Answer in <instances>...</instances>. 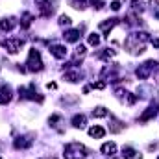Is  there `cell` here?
<instances>
[{"label": "cell", "instance_id": "4fadbf2b", "mask_svg": "<svg viewBox=\"0 0 159 159\" xmlns=\"http://www.w3.org/2000/svg\"><path fill=\"white\" fill-rule=\"evenodd\" d=\"M81 78H83V72H81L80 69H72V70H67V72H65V80H67V81L76 83V81H80Z\"/></svg>", "mask_w": 159, "mask_h": 159}, {"label": "cell", "instance_id": "ba28073f", "mask_svg": "<svg viewBox=\"0 0 159 159\" xmlns=\"http://www.w3.org/2000/svg\"><path fill=\"white\" fill-rule=\"evenodd\" d=\"M37 6L43 17H50L56 11V0H37Z\"/></svg>", "mask_w": 159, "mask_h": 159}, {"label": "cell", "instance_id": "277c9868", "mask_svg": "<svg viewBox=\"0 0 159 159\" xmlns=\"http://www.w3.org/2000/svg\"><path fill=\"white\" fill-rule=\"evenodd\" d=\"M157 69H159V63H157V61L148 59V61H144L143 65H139V67H137L135 76H137L139 80H148L152 74H154V70H157Z\"/></svg>", "mask_w": 159, "mask_h": 159}, {"label": "cell", "instance_id": "9a60e30c", "mask_svg": "<svg viewBox=\"0 0 159 159\" xmlns=\"http://www.w3.org/2000/svg\"><path fill=\"white\" fill-rule=\"evenodd\" d=\"M115 93H117V96H119V98L126 100L128 104H135V102H137V96H135V94H131V93H128V91H124V89H117Z\"/></svg>", "mask_w": 159, "mask_h": 159}, {"label": "cell", "instance_id": "ac0fdd59", "mask_svg": "<svg viewBox=\"0 0 159 159\" xmlns=\"http://www.w3.org/2000/svg\"><path fill=\"white\" fill-rule=\"evenodd\" d=\"M63 37L67 43H78L80 41V30H67L63 34Z\"/></svg>", "mask_w": 159, "mask_h": 159}, {"label": "cell", "instance_id": "2e32d148", "mask_svg": "<svg viewBox=\"0 0 159 159\" xmlns=\"http://www.w3.org/2000/svg\"><path fill=\"white\" fill-rule=\"evenodd\" d=\"M11 96H13V94H11V89H9L7 85H4V87L0 89V104H2V106H4V104H9V102H11Z\"/></svg>", "mask_w": 159, "mask_h": 159}, {"label": "cell", "instance_id": "836d02e7", "mask_svg": "<svg viewBox=\"0 0 159 159\" xmlns=\"http://www.w3.org/2000/svg\"><path fill=\"white\" fill-rule=\"evenodd\" d=\"M150 4H152V6L156 7V6H159V0H150Z\"/></svg>", "mask_w": 159, "mask_h": 159}, {"label": "cell", "instance_id": "44dd1931", "mask_svg": "<svg viewBox=\"0 0 159 159\" xmlns=\"http://www.w3.org/2000/svg\"><path fill=\"white\" fill-rule=\"evenodd\" d=\"M15 26V19H4L0 20V32H9Z\"/></svg>", "mask_w": 159, "mask_h": 159}, {"label": "cell", "instance_id": "3957f363", "mask_svg": "<svg viewBox=\"0 0 159 159\" xmlns=\"http://www.w3.org/2000/svg\"><path fill=\"white\" fill-rule=\"evenodd\" d=\"M26 65H28L26 69H28L30 72H41V70L44 69V63H43V59H41V52L37 48H32V50H30Z\"/></svg>", "mask_w": 159, "mask_h": 159}, {"label": "cell", "instance_id": "30bf717a", "mask_svg": "<svg viewBox=\"0 0 159 159\" xmlns=\"http://www.w3.org/2000/svg\"><path fill=\"white\" fill-rule=\"evenodd\" d=\"M32 144H34V135L17 137V139H15V143H13V146H15L17 150H24V148H30Z\"/></svg>", "mask_w": 159, "mask_h": 159}, {"label": "cell", "instance_id": "8fae6325", "mask_svg": "<svg viewBox=\"0 0 159 159\" xmlns=\"http://www.w3.org/2000/svg\"><path fill=\"white\" fill-rule=\"evenodd\" d=\"M117 24H119V19H107V20L100 22V32H102L106 37H109V32H111Z\"/></svg>", "mask_w": 159, "mask_h": 159}, {"label": "cell", "instance_id": "ffe728a7", "mask_svg": "<svg viewBox=\"0 0 159 159\" xmlns=\"http://www.w3.org/2000/svg\"><path fill=\"white\" fill-rule=\"evenodd\" d=\"M115 56H117V50H111V48H104L102 52H98V57L104 59V61H107V59H111Z\"/></svg>", "mask_w": 159, "mask_h": 159}, {"label": "cell", "instance_id": "e575fe53", "mask_svg": "<svg viewBox=\"0 0 159 159\" xmlns=\"http://www.w3.org/2000/svg\"><path fill=\"white\" fill-rule=\"evenodd\" d=\"M156 83L159 85V69H157V74H156Z\"/></svg>", "mask_w": 159, "mask_h": 159}, {"label": "cell", "instance_id": "4dcf8cb0", "mask_svg": "<svg viewBox=\"0 0 159 159\" xmlns=\"http://www.w3.org/2000/svg\"><path fill=\"white\" fill-rule=\"evenodd\" d=\"M111 9H113V11H119V9H120V2H119V0L111 2Z\"/></svg>", "mask_w": 159, "mask_h": 159}, {"label": "cell", "instance_id": "f1b7e54d", "mask_svg": "<svg viewBox=\"0 0 159 159\" xmlns=\"http://www.w3.org/2000/svg\"><path fill=\"white\" fill-rule=\"evenodd\" d=\"M59 24L61 26H70V17L69 15H61L59 17Z\"/></svg>", "mask_w": 159, "mask_h": 159}, {"label": "cell", "instance_id": "7a4b0ae2", "mask_svg": "<svg viewBox=\"0 0 159 159\" xmlns=\"http://www.w3.org/2000/svg\"><path fill=\"white\" fill-rule=\"evenodd\" d=\"M89 150L80 143H69L65 146V159H85Z\"/></svg>", "mask_w": 159, "mask_h": 159}, {"label": "cell", "instance_id": "83f0119b", "mask_svg": "<svg viewBox=\"0 0 159 159\" xmlns=\"http://www.w3.org/2000/svg\"><path fill=\"white\" fill-rule=\"evenodd\" d=\"M87 41H89L91 46H98V44H100V35H98V34H91Z\"/></svg>", "mask_w": 159, "mask_h": 159}, {"label": "cell", "instance_id": "d6986e66", "mask_svg": "<svg viewBox=\"0 0 159 159\" xmlns=\"http://www.w3.org/2000/svg\"><path fill=\"white\" fill-rule=\"evenodd\" d=\"M89 135L94 137V139H102L106 135V129L102 126H93V128H89Z\"/></svg>", "mask_w": 159, "mask_h": 159}, {"label": "cell", "instance_id": "d590c367", "mask_svg": "<svg viewBox=\"0 0 159 159\" xmlns=\"http://www.w3.org/2000/svg\"><path fill=\"white\" fill-rule=\"evenodd\" d=\"M43 159H56V157H43Z\"/></svg>", "mask_w": 159, "mask_h": 159}, {"label": "cell", "instance_id": "9c48e42d", "mask_svg": "<svg viewBox=\"0 0 159 159\" xmlns=\"http://www.w3.org/2000/svg\"><path fill=\"white\" fill-rule=\"evenodd\" d=\"M157 111H159V100H156V102H152V104L146 107V111L139 117V120H141V122H146V120L154 119V117L157 115Z\"/></svg>", "mask_w": 159, "mask_h": 159}, {"label": "cell", "instance_id": "7c38bea8", "mask_svg": "<svg viewBox=\"0 0 159 159\" xmlns=\"http://www.w3.org/2000/svg\"><path fill=\"white\" fill-rule=\"evenodd\" d=\"M50 54L54 57H57V59H65L67 54H69V50L63 44H50Z\"/></svg>", "mask_w": 159, "mask_h": 159}, {"label": "cell", "instance_id": "d4e9b609", "mask_svg": "<svg viewBox=\"0 0 159 159\" xmlns=\"http://www.w3.org/2000/svg\"><path fill=\"white\" fill-rule=\"evenodd\" d=\"M131 11H133V13H143V11H144L143 0H133V2H131Z\"/></svg>", "mask_w": 159, "mask_h": 159}, {"label": "cell", "instance_id": "74e56055", "mask_svg": "<svg viewBox=\"0 0 159 159\" xmlns=\"http://www.w3.org/2000/svg\"><path fill=\"white\" fill-rule=\"evenodd\" d=\"M0 159H2V157H0Z\"/></svg>", "mask_w": 159, "mask_h": 159}, {"label": "cell", "instance_id": "6da1fadb", "mask_svg": "<svg viewBox=\"0 0 159 159\" xmlns=\"http://www.w3.org/2000/svg\"><path fill=\"white\" fill-rule=\"evenodd\" d=\"M150 41L146 32H133L129 34L126 41H124V46L129 54H143L144 48H146V43Z\"/></svg>", "mask_w": 159, "mask_h": 159}, {"label": "cell", "instance_id": "484cf974", "mask_svg": "<svg viewBox=\"0 0 159 159\" xmlns=\"http://www.w3.org/2000/svg\"><path fill=\"white\" fill-rule=\"evenodd\" d=\"M32 20H34V15H32V13H24V15L20 17V26H22V28H28V26L32 24Z\"/></svg>", "mask_w": 159, "mask_h": 159}, {"label": "cell", "instance_id": "5b68a950", "mask_svg": "<svg viewBox=\"0 0 159 159\" xmlns=\"http://www.w3.org/2000/svg\"><path fill=\"white\" fill-rule=\"evenodd\" d=\"M102 80H106V81H119L120 80V69L119 65H106L104 69H102Z\"/></svg>", "mask_w": 159, "mask_h": 159}, {"label": "cell", "instance_id": "52a82bcc", "mask_svg": "<svg viewBox=\"0 0 159 159\" xmlns=\"http://www.w3.org/2000/svg\"><path fill=\"white\" fill-rule=\"evenodd\" d=\"M2 46H4L9 54H17V52H20V48L24 46V41L17 39V37H9V39L2 41Z\"/></svg>", "mask_w": 159, "mask_h": 159}, {"label": "cell", "instance_id": "4316f807", "mask_svg": "<svg viewBox=\"0 0 159 159\" xmlns=\"http://www.w3.org/2000/svg\"><path fill=\"white\" fill-rule=\"evenodd\" d=\"M70 4H72V7H76V9H85L87 4H91V0H70Z\"/></svg>", "mask_w": 159, "mask_h": 159}, {"label": "cell", "instance_id": "e0dca14e", "mask_svg": "<svg viewBox=\"0 0 159 159\" xmlns=\"http://www.w3.org/2000/svg\"><path fill=\"white\" fill-rule=\"evenodd\" d=\"M122 156H124V159H143V156L135 148H131V146H126L122 150Z\"/></svg>", "mask_w": 159, "mask_h": 159}, {"label": "cell", "instance_id": "1f68e13d", "mask_svg": "<svg viewBox=\"0 0 159 159\" xmlns=\"http://www.w3.org/2000/svg\"><path fill=\"white\" fill-rule=\"evenodd\" d=\"M46 87H48V89H56V87H57V85H56V83H54V81H50V83H46Z\"/></svg>", "mask_w": 159, "mask_h": 159}, {"label": "cell", "instance_id": "7402d4cb", "mask_svg": "<svg viewBox=\"0 0 159 159\" xmlns=\"http://www.w3.org/2000/svg\"><path fill=\"white\" fill-rule=\"evenodd\" d=\"M124 129V126L120 124V120H117L115 117H111V124H109V131L111 133H120Z\"/></svg>", "mask_w": 159, "mask_h": 159}, {"label": "cell", "instance_id": "5bb4252c", "mask_svg": "<svg viewBox=\"0 0 159 159\" xmlns=\"http://www.w3.org/2000/svg\"><path fill=\"white\" fill-rule=\"evenodd\" d=\"M100 152H102L104 156H107V157H113V156L117 154V144H115V143H104L102 148H100Z\"/></svg>", "mask_w": 159, "mask_h": 159}, {"label": "cell", "instance_id": "8992f818", "mask_svg": "<svg viewBox=\"0 0 159 159\" xmlns=\"http://www.w3.org/2000/svg\"><path fill=\"white\" fill-rule=\"evenodd\" d=\"M19 94H20V98H28V100L43 102V96H39V93H37V89H35L34 83H30L28 87H20V89H19Z\"/></svg>", "mask_w": 159, "mask_h": 159}, {"label": "cell", "instance_id": "d6a6232c", "mask_svg": "<svg viewBox=\"0 0 159 159\" xmlns=\"http://www.w3.org/2000/svg\"><path fill=\"white\" fill-rule=\"evenodd\" d=\"M152 44H154L156 48H159V39H152Z\"/></svg>", "mask_w": 159, "mask_h": 159}, {"label": "cell", "instance_id": "f546056e", "mask_svg": "<svg viewBox=\"0 0 159 159\" xmlns=\"http://www.w3.org/2000/svg\"><path fill=\"white\" fill-rule=\"evenodd\" d=\"M91 4H93V7H94V9H102V7L106 6L102 0H91Z\"/></svg>", "mask_w": 159, "mask_h": 159}, {"label": "cell", "instance_id": "603a6c76", "mask_svg": "<svg viewBox=\"0 0 159 159\" xmlns=\"http://www.w3.org/2000/svg\"><path fill=\"white\" fill-rule=\"evenodd\" d=\"M85 122H87V119H85L83 115H74V117H72V126H74V128H80V129L85 128Z\"/></svg>", "mask_w": 159, "mask_h": 159}, {"label": "cell", "instance_id": "cb8c5ba5", "mask_svg": "<svg viewBox=\"0 0 159 159\" xmlns=\"http://www.w3.org/2000/svg\"><path fill=\"white\" fill-rule=\"evenodd\" d=\"M91 115H93L94 119H102V117H107V115H109V111H107L106 107H94V109L91 111Z\"/></svg>", "mask_w": 159, "mask_h": 159}, {"label": "cell", "instance_id": "8d00e7d4", "mask_svg": "<svg viewBox=\"0 0 159 159\" xmlns=\"http://www.w3.org/2000/svg\"><path fill=\"white\" fill-rule=\"evenodd\" d=\"M156 17H157V19H159V11H157V13H156Z\"/></svg>", "mask_w": 159, "mask_h": 159}]
</instances>
